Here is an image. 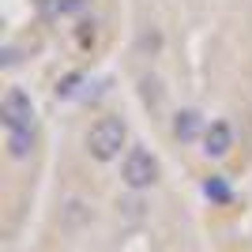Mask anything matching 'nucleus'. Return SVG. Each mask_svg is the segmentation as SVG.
Here are the masks:
<instances>
[{
    "instance_id": "1",
    "label": "nucleus",
    "mask_w": 252,
    "mask_h": 252,
    "mask_svg": "<svg viewBox=\"0 0 252 252\" xmlns=\"http://www.w3.org/2000/svg\"><path fill=\"white\" fill-rule=\"evenodd\" d=\"M125 139H128L125 121H117V117H102V121L91 128V136H87V151H91L98 162H109V158L121 155Z\"/></svg>"
},
{
    "instance_id": "2",
    "label": "nucleus",
    "mask_w": 252,
    "mask_h": 252,
    "mask_svg": "<svg viewBox=\"0 0 252 252\" xmlns=\"http://www.w3.org/2000/svg\"><path fill=\"white\" fill-rule=\"evenodd\" d=\"M155 181H158L155 155L143 151V147H132V151H128V158H125V185L139 192V189H147V185H155Z\"/></svg>"
},
{
    "instance_id": "3",
    "label": "nucleus",
    "mask_w": 252,
    "mask_h": 252,
    "mask_svg": "<svg viewBox=\"0 0 252 252\" xmlns=\"http://www.w3.org/2000/svg\"><path fill=\"white\" fill-rule=\"evenodd\" d=\"M0 117H4V125L11 128H34V105L31 98L23 94L19 87H11L8 94H4V102H0Z\"/></svg>"
},
{
    "instance_id": "4",
    "label": "nucleus",
    "mask_w": 252,
    "mask_h": 252,
    "mask_svg": "<svg viewBox=\"0 0 252 252\" xmlns=\"http://www.w3.org/2000/svg\"><path fill=\"white\" fill-rule=\"evenodd\" d=\"M230 147H233L230 125H226V121H215V125L203 132V151H207L211 158H222V155H230Z\"/></svg>"
},
{
    "instance_id": "5",
    "label": "nucleus",
    "mask_w": 252,
    "mask_h": 252,
    "mask_svg": "<svg viewBox=\"0 0 252 252\" xmlns=\"http://www.w3.org/2000/svg\"><path fill=\"white\" fill-rule=\"evenodd\" d=\"M173 136L185 139V143L196 139L200 136V113H196V109H181V113L173 117Z\"/></svg>"
},
{
    "instance_id": "6",
    "label": "nucleus",
    "mask_w": 252,
    "mask_h": 252,
    "mask_svg": "<svg viewBox=\"0 0 252 252\" xmlns=\"http://www.w3.org/2000/svg\"><path fill=\"white\" fill-rule=\"evenodd\" d=\"M31 151H34V128H11L8 132V155L27 158Z\"/></svg>"
},
{
    "instance_id": "7",
    "label": "nucleus",
    "mask_w": 252,
    "mask_h": 252,
    "mask_svg": "<svg viewBox=\"0 0 252 252\" xmlns=\"http://www.w3.org/2000/svg\"><path fill=\"white\" fill-rule=\"evenodd\" d=\"M203 192H207L211 200H219V203L230 200V189H226V181H222V177H211L207 185H203Z\"/></svg>"
},
{
    "instance_id": "8",
    "label": "nucleus",
    "mask_w": 252,
    "mask_h": 252,
    "mask_svg": "<svg viewBox=\"0 0 252 252\" xmlns=\"http://www.w3.org/2000/svg\"><path fill=\"white\" fill-rule=\"evenodd\" d=\"M87 0H57V11H64V15H72V11H79Z\"/></svg>"
}]
</instances>
